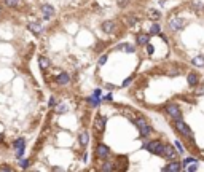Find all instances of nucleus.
<instances>
[{
    "label": "nucleus",
    "instance_id": "2",
    "mask_svg": "<svg viewBox=\"0 0 204 172\" xmlns=\"http://www.w3.org/2000/svg\"><path fill=\"white\" fill-rule=\"evenodd\" d=\"M135 124L139 126V129H140V134L142 136H150L151 134V127L148 126V123H147V121L144 120V118H139L137 121H135Z\"/></svg>",
    "mask_w": 204,
    "mask_h": 172
},
{
    "label": "nucleus",
    "instance_id": "27",
    "mask_svg": "<svg viewBox=\"0 0 204 172\" xmlns=\"http://www.w3.org/2000/svg\"><path fill=\"white\" fill-rule=\"evenodd\" d=\"M150 32H151V34H160V27H158V24H153Z\"/></svg>",
    "mask_w": 204,
    "mask_h": 172
},
{
    "label": "nucleus",
    "instance_id": "10",
    "mask_svg": "<svg viewBox=\"0 0 204 172\" xmlns=\"http://www.w3.org/2000/svg\"><path fill=\"white\" fill-rule=\"evenodd\" d=\"M94 124H96V129H97V131H104V127H105V118L97 116L96 121H94Z\"/></svg>",
    "mask_w": 204,
    "mask_h": 172
},
{
    "label": "nucleus",
    "instance_id": "33",
    "mask_svg": "<svg viewBox=\"0 0 204 172\" xmlns=\"http://www.w3.org/2000/svg\"><path fill=\"white\" fill-rule=\"evenodd\" d=\"M196 169H198L196 163H195V164H190V166H188V170H190V172H191V170H196Z\"/></svg>",
    "mask_w": 204,
    "mask_h": 172
},
{
    "label": "nucleus",
    "instance_id": "8",
    "mask_svg": "<svg viewBox=\"0 0 204 172\" xmlns=\"http://www.w3.org/2000/svg\"><path fill=\"white\" fill-rule=\"evenodd\" d=\"M56 81H58L59 85H67V83L70 81V77H69V73H59L56 77Z\"/></svg>",
    "mask_w": 204,
    "mask_h": 172
},
{
    "label": "nucleus",
    "instance_id": "18",
    "mask_svg": "<svg viewBox=\"0 0 204 172\" xmlns=\"http://www.w3.org/2000/svg\"><path fill=\"white\" fill-rule=\"evenodd\" d=\"M78 140H80V145L86 147V143H88V134H86V132H83V134H80V137H78Z\"/></svg>",
    "mask_w": 204,
    "mask_h": 172
},
{
    "label": "nucleus",
    "instance_id": "14",
    "mask_svg": "<svg viewBox=\"0 0 204 172\" xmlns=\"http://www.w3.org/2000/svg\"><path fill=\"white\" fill-rule=\"evenodd\" d=\"M107 155H109V148H107L105 145H99L97 147V156L99 158H105Z\"/></svg>",
    "mask_w": 204,
    "mask_h": 172
},
{
    "label": "nucleus",
    "instance_id": "28",
    "mask_svg": "<svg viewBox=\"0 0 204 172\" xmlns=\"http://www.w3.org/2000/svg\"><path fill=\"white\" fill-rule=\"evenodd\" d=\"M112 169H113V166L110 163H105L104 166H102V170H112Z\"/></svg>",
    "mask_w": 204,
    "mask_h": 172
},
{
    "label": "nucleus",
    "instance_id": "5",
    "mask_svg": "<svg viewBox=\"0 0 204 172\" xmlns=\"http://www.w3.org/2000/svg\"><path fill=\"white\" fill-rule=\"evenodd\" d=\"M183 26H185V21L177 18V16H174V18H171V21H169V27H171L172 30H180Z\"/></svg>",
    "mask_w": 204,
    "mask_h": 172
},
{
    "label": "nucleus",
    "instance_id": "19",
    "mask_svg": "<svg viewBox=\"0 0 204 172\" xmlns=\"http://www.w3.org/2000/svg\"><path fill=\"white\" fill-rule=\"evenodd\" d=\"M191 8H195V10H198V11H199V10L204 8V3H202V2H198V0H195V2L191 3Z\"/></svg>",
    "mask_w": 204,
    "mask_h": 172
},
{
    "label": "nucleus",
    "instance_id": "24",
    "mask_svg": "<svg viewBox=\"0 0 204 172\" xmlns=\"http://www.w3.org/2000/svg\"><path fill=\"white\" fill-rule=\"evenodd\" d=\"M5 3H7L8 7H16V5L19 3V0H5Z\"/></svg>",
    "mask_w": 204,
    "mask_h": 172
},
{
    "label": "nucleus",
    "instance_id": "4",
    "mask_svg": "<svg viewBox=\"0 0 204 172\" xmlns=\"http://www.w3.org/2000/svg\"><path fill=\"white\" fill-rule=\"evenodd\" d=\"M175 127H177V131L179 132H182L183 136H191V131H190V127L186 126L185 121H182V118H179V120H175Z\"/></svg>",
    "mask_w": 204,
    "mask_h": 172
},
{
    "label": "nucleus",
    "instance_id": "6",
    "mask_svg": "<svg viewBox=\"0 0 204 172\" xmlns=\"http://www.w3.org/2000/svg\"><path fill=\"white\" fill-rule=\"evenodd\" d=\"M175 155H177V150H175V147H171V145H166V147H164L163 156H166V158H169V159H174Z\"/></svg>",
    "mask_w": 204,
    "mask_h": 172
},
{
    "label": "nucleus",
    "instance_id": "32",
    "mask_svg": "<svg viewBox=\"0 0 204 172\" xmlns=\"http://www.w3.org/2000/svg\"><path fill=\"white\" fill-rule=\"evenodd\" d=\"M118 5H120V7H126V5H128V0H118Z\"/></svg>",
    "mask_w": 204,
    "mask_h": 172
},
{
    "label": "nucleus",
    "instance_id": "16",
    "mask_svg": "<svg viewBox=\"0 0 204 172\" xmlns=\"http://www.w3.org/2000/svg\"><path fill=\"white\" fill-rule=\"evenodd\" d=\"M191 64L196 65V67H204V58L198 56V58H195L193 61H191Z\"/></svg>",
    "mask_w": 204,
    "mask_h": 172
},
{
    "label": "nucleus",
    "instance_id": "26",
    "mask_svg": "<svg viewBox=\"0 0 204 172\" xmlns=\"http://www.w3.org/2000/svg\"><path fill=\"white\" fill-rule=\"evenodd\" d=\"M148 14H150V18H151V19H160V13H158V11H153V10H151V11H150Z\"/></svg>",
    "mask_w": 204,
    "mask_h": 172
},
{
    "label": "nucleus",
    "instance_id": "29",
    "mask_svg": "<svg viewBox=\"0 0 204 172\" xmlns=\"http://www.w3.org/2000/svg\"><path fill=\"white\" fill-rule=\"evenodd\" d=\"M196 94H198V96L204 94V85H202V86H199V88H196Z\"/></svg>",
    "mask_w": 204,
    "mask_h": 172
},
{
    "label": "nucleus",
    "instance_id": "20",
    "mask_svg": "<svg viewBox=\"0 0 204 172\" xmlns=\"http://www.w3.org/2000/svg\"><path fill=\"white\" fill-rule=\"evenodd\" d=\"M174 147H175V150H177V153H183L185 152V148H183V145H182V142H175L174 143Z\"/></svg>",
    "mask_w": 204,
    "mask_h": 172
},
{
    "label": "nucleus",
    "instance_id": "38",
    "mask_svg": "<svg viewBox=\"0 0 204 172\" xmlns=\"http://www.w3.org/2000/svg\"><path fill=\"white\" fill-rule=\"evenodd\" d=\"M147 48H148V49H147V51H148V54H151V53H153V46H150V45H148Z\"/></svg>",
    "mask_w": 204,
    "mask_h": 172
},
{
    "label": "nucleus",
    "instance_id": "3",
    "mask_svg": "<svg viewBox=\"0 0 204 172\" xmlns=\"http://www.w3.org/2000/svg\"><path fill=\"white\" fill-rule=\"evenodd\" d=\"M166 112L169 116H172L174 120H179V118H182V112H180V108H179V105H175V104H171V105H167L166 107Z\"/></svg>",
    "mask_w": 204,
    "mask_h": 172
},
{
    "label": "nucleus",
    "instance_id": "25",
    "mask_svg": "<svg viewBox=\"0 0 204 172\" xmlns=\"http://www.w3.org/2000/svg\"><path fill=\"white\" fill-rule=\"evenodd\" d=\"M191 163H196V159H195V158H186L183 163H182V166H190Z\"/></svg>",
    "mask_w": 204,
    "mask_h": 172
},
{
    "label": "nucleus",
    "instance_id": "23",
    "mask_svg": "<svg viewBox=\"0 0 204 172\" xmlns=\"http://www.w3.org/2000/svg\"><path fill=\"white\" fill-rule=\"evenodd\" d=\"M56 112H58V113H65L67 112V105H64V104L58 105V107H56Z\"/></svg>",
    "mask_w": 204,
    "mask_h": 172
},
{
    "label": "nucleus",
    "instance_id": "15",
    "mask_svg": "<svg viewBox=\"0 0 204 172\" xmlns=\"http://www.w3.org/2000/svg\"><path fill=\"white\" fill-rule=\"evenodd\" d=\"M186 80H188V85H190V86H196V85H198V75H196V73H190Z\"/></svg>",
    "mask_w": 204,
    "mask_h": 172
},
{
    "label": "nucleus",
    "instance_id": "37",
    "mask_svg": "<svg viewBox=\"0 0 204 172\" xmlns=\"http://www.w3.org/2000/svg\"><path fill=\"white\" fill-rule=\"evenodd\" d=\"M0 170H10L8 166H0Z\"/></svg>",
    "mask_w": 204,
    "mask_h": 172
},
{
    "label": "nucleus",
    "instance_id": "1",
    "mask_svg": "<svg viewBox=\"0 0 204 172\" xmlns=\"http://www.w3.org/2000/svg\"><path fill=\"white\" fill-rule=\"evenodd\" d=\"M145 148L148 150L150 153H153V155H163V152H164V145L161 142H158V140L148 143V145H145Z\"/></svg>",
    "mask_w": 204,
    "mask_h": 172
},
{
    "label": "nucleus",
    "instance_id": "17",
    "mask_svg": "<svg viewBox=\"0 0 204 172\" xmlns=\"http://www.w3.org/2000/svg\"><path fill=\"white\" fill-rule=\"evenodd\" d=\"M38 64H40L42 69H48V67H49V61H48L46 58H43V56L38 59Z\"/></svg>",
    "mask_w": 204,
    "mask_h": 172
},
{
    "label": "nucleus",
    "instance_id": "22",
    "mask_svg": "<svg viewBox=\"0 0 204 172\" xmlns=\"http://www.w3.org/2000/svg\"><path fill=\"white\" fill-rule=\"evenodd\" d=\"M120 49H124V51H128V53H134V51H135V48L131 46V45H121Z\"/></svg>",
    "mask_w": 204,
    "mask_h": 172
},
{
    "label": "nucleus",
    "instance_id": "39",
    "mask_svg": "<svg viewBox=\"0 0 204 172\" xmlns=\"http://www.w3.org/2000/svg\"><path fill=\"white\" fill-rule=\"evenodd\" d=\"M0 140H2V136H0Z\"/></svg>",
    "mask_w": 204,
    "mask_h": 172
},
{
    "label": "nucleus",
    "instance_id": "30",
    "mask_svg": "<svg viewBox=\"0 0 204 172\" xmlns=\"http://www.w3.org/2000/svg\"><path fill=\"white\" fill-rule=\"evenodd\" d=\"M105 62H107V56H100V58H99V64L104 65Z\"/></svg>",
    "mask_w": 204,
    "mask_h": 172
},
{
    "label": "nucleus",
    "instance_id": "31",
    "mask_svg": "<svg viewBox=\"0 0 204 172\" xmlns=\"http://www.w3.org/2000/svg\"><path fill=\"white\" fill-rule=\"evenodd\" d=\"M89 102H91L93 105H97L99 101H97V97H89Z\"/></svg>",
    "mask_w": 204,
    "mask_h": 172
},
{
    "label": "nucleus",
    "instance_id": "13",
    "mask_svg": "<svg viewBox=\"0 0 204 172\" xmlns=\"http://www.w3.org/2000/svg\"><path fill=\"white\" fill-rule=\"evenodd\" d=\"M29 30H32L33 34H40L42 32V24L40 23H30L29 24Z\"/></svg>",
    "mask_w": 204,
    "mask_h": 172
},
{
    "label": "nucleus",
    "instance_id": "36",
    "mask_svg": "<svg viewBox=\"0 0 204 172\" xmlns=\"http://www.w3.org/2000/svg\"><path fill=\"white\" fill-rule=\"evenodd\" d=\"M129 83H131V78H128V80H124V81H123V86H128V85H129Z\"/></svg>",
    "mask_w": 204,
    "mask_h": 172
},
{
    "label": "nucleus",
    "instance_id": "34",
    "mask_svg": "<svg viewBox=\"0 0 204 172\" xmlns=\"http://www.w3.org/2000/svg\"><path fill=\"white\" fill-rule=\"evenodd\" d=\"M21 166H22V167H27V166H29V161H27V159H22V161H21Z\"/></svg>",
    "mask_w": 204,
    "mask_h": 172
},
{
    "label": "nucleus",
    "instance_id": "35",
    "mask_svg": "<svg viewBox=\"0 0 204 172\" xmlns=\"http://www.w3.org/2000/svg\"><path fill=\"white\" fill-rule=\"evenodd\" d=\"M54 105H56V99L51 97V99H49V107H54Z\"/></svg>",
    "mask_w": 204,
    "mask_h": 172
},
{
    "label": "nucleus",
    "instance_id": "7",
    "mask_svg": "<svg viewBox=\"0 0 204 172\" xmlns=\"http://www.w3.org/2000/svg\"><path fill=\"white\" fill-rule=\"evenodd\" d=\"M42 13H43L45 18L48 19V18H51V16L54 14V8L51 7V5H43V7H42Z\"/></svg>",
    "mask_w": 204,
    "mask_h": 172
},
{
    "label": "nucleus",
    "instance_id": "9",
    "mask_svg": "<svg viewBox=\"0 0 204 172\" xmlns=\"http://www.w3.org/2000/svg\"><path fill=\"white\" fill-rule=\"evenodd\" d=\"M182 169V164L180 163H171V164H167L166 167H164V170H169V172H177Z\"/></svg>",
    "mask_w": 204,
    "mask_h": 172
},
{
    "label": "nucleus",
    "instance_id": "12",
    "mask_svg": "<svg viewBox=\"0 0 204 172\" xmlns=\"http://www.w3.org/2000/svg\"><path fill=\"white\" fill-rule=\"evenodd\" d=\"M148 40H150V35H147V34H139V37H137L139 45H148Z\"/></svg>",
    "mask_w": 204,
    "mask_h": 172
},
{
    "label": "nucleus",
    "instance_id": "21",
    "mask_svg": "<svg viewBox=\"0 0 204 172\" xmlns=\"http://www.w3.org/2000/svg\"><path fill=\"white\" fill-rule=\"evenodd\" d=\"M126 23H128V26H135V23H137V18H135V16H128V18H126Z\"/></svg>",
    "mask_w": 204,
    "mask_h": 172
},
{
    "label": "nucleus",
    "instance_id": "11",
    "mask_svg": "<svg viewBox=\"0 0 204 172\" xmlns=\"http://www.w3.org/2000/svg\"><path fill=\"white\" fill-rule=\"evenodd\" d=\"M113 27H115V23H112V21H105V23H102V30L107 32V34H110L113 30Z\"/></svg>",
    "mask_w": 204,
    "mask_h": 172
}]
</instances>
